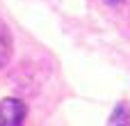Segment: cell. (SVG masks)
<instances>
[{"instance_id":"cell-3","label":"cell","mask_w":130,"mask_h":126,"mask_svg":"<svg viewBox=\"0 0 130 126\" xmlns=\"http://www.w3.org/2000/svg\"><path fill=\"white\" fill-rule=\"evenodd\" d=\"M107 126H130V106L126 101H121V103L114 106Z\"/></svg>"},{"instance_id":"cell-1","label":"cell","mask_w":130,"mask_h":126,"mask_svg":"<svg viewBox=\"0 0 130 126\" xmlns=\"http://www.w3.org/2000/svg\"><path fill=\"white\" fill-rule=\"evenodd\" d=\"M27 115V108L21 99H2L0 101V126H21Z\"/></svg>"},{"instance_id":"cell-2","label":"cell","mask_w":130,"mask_h":126,"mask_svg":"<svg viewBox=\"0 0 130 126\" xmlns=\"http://www.w3.org/2000/svg\"><path fill=\"white\" fill-rule=\"evenodd\" d=\"M11 48H14V41H11V34L7 30V25L0 21V69H5L11 60Z\"/></svg>"},{"instance_id":"cell-4","label":"cell","mask_w":130,"mask_h":126,"mask_svg":"<svg viewBox=\"0 0 130 126\" xmlns=\"http://www.w3.org/2000/svg\"><path fill=\"white\" fill-rule=\"evenodd\" d=\"M110 5H121V2H126V0H107Z\"/></svg>"}]
</instances>
